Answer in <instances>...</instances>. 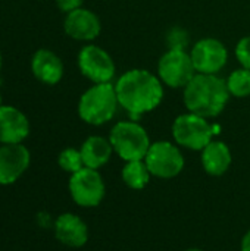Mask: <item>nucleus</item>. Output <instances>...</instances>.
<instances>
[{
  "label": "nucleus",
  "instance_id": "3",
  "mask_svg": "<svg viewBox=\"0 0 250 251\" xmlns=\"http://www.w3.org/2000/svg\"><path fill=\"white\" fill-rule=\"evenodd\" d=\"M119 107L115 84H93L78 101V115L88 125H103L109 122Z\"/></svg>",
  "mask_w": 250,
  "mask_h": 251
},
{
  "label": "nucleus",
  "instance_id": "21",
  "mask_svg": "<svg viewBox=\"0 0 250 251\" xmlns=\"http://www.w3.org/2000/svg\"><path fill=\"white\" fill-rule=\"evenodd\" d=\"M236 57L240 62L242 68L250 71V35H246L239 40L236 46Z\"/></svg>",
  "mask_w": 250,
  "mask_h": 251
},
{
  "label": "nucleus",
  "instance_id": "8",
  "mask_svg": "<svg viewBox=\"0 0 250 251\" xmlns=\"http://www.w3.org/2000/svg\"><path fill=\"white\" fill-rule=\"evenodd\" d=\"M78 68L93 84L112 82L116 68L111 54L99 46H84L78 53Z\"/></svg>",
  "mask_w": 250,
  "mask_h": 251
},
{
  "label": "nucleus",
  "instance_id": "26",
  "mask_svg": "<svg viewBox=\"0 0 250 251\" xmlns=\"http://www.w3.org/2000/svg\"><path fill=\"white\" fill-rule=\"evenodd\" d=\"M0 68H1V53H0Z\"/></svg>",
  "mask_w": 250,
  "mask_h": 251
},
{
  "label": "nucleus",
  "instance_id": "22",
  "mask_svg": "<svg viewBox=\"0 0 250 251\" xmlns=\"http://www.w3.org/2000/svg\"><path fill=\"white\" fill-rule=\"evenodd\" d=\"M167 41L169 44V49H184L189 43L187 32L183 28H172L167 37Z\"/></svg>",
  "mask_w": 250,
  "mask_h": 251
},
{
  "label": "nucleus",
  "instance_id": "6",
  "mask_svg": "<svg viewBox=\"0 0 250 251\" xmlns=\"http://www.w3.org/2000/svg\"><path fill=\"white\" fill-rule=\"evenodd\" d=\"M196 74L192 56L184 49H168L158 62V78L169 88L184 90Z\"/></svg>",
  "mask_w": 250,
  "mask_h": 251
},
{
  "label": "nucleus",
  "instance_id": "4",
  "mask_svg": "<svg viewBox=\"0 0 250 251\" xmlns=\"http://www.w3.org/2000/svg\"><path fill=\"white\" fill-rule=\"evenodd\" d=\"M109 141L113 151L125 162L144 160L152 144L146 129L136 121L118 122L111 129Z\"/></svg>",
  "mask_w": 250,
  "mask_h": 251
},
{
  "label": "nucleus",
  "instance_id": "27",
  "mask_svg": "<svg viewBox=\"0 0 250 251\" xmlns=\"http://www.w3.org/2000/svg\"><path fill=\"white\" fill-rule=\"evenodd\" d=\"M1 106H3V104H1V97H0V107H1Z\"/></svg>",
  "mask_w": 250,
  "mask_h": 251
},
{
  "label": "nucleus",
  "instance_id": "10",
  "mask_svg": "<svg viewBox=\"0 0 250 251\" xmlns=\"http://www.w3.org/2000/svg\"><path fill=\"white\" fill-rule=\"evenodd\" d=\"M197 74L218 75L228 62V50L218 38L206 37L199 40L190 50Z\"/></svg>",
  "mask_w": 250,
  "mask_h": 251
},
{
  "label": "nucleus",
  "instance_id": "14",
  "mask_svg": "<svg viewBox=\"0 0 250 251\" xmlns=\"http://www.w3.org/2000/svg\"><path fill=\"white\" fill-rule=\"evenodd\" d=\"M31 71L40 82L55 85L63 76V63L56 53L41 49L37 50L32 56Z\"/></svg>",
  "mask_w": 250,
  "mask_h": 251
},
{
  "label": "nucleus",
  "instance_id": "2",
  "mask_svg": "<svg viewBox=\"0 0 250 251\" xmlns=\"http://www.w3.org/2000/svg\"><path fill=\"white\" fill-rule=\"evenodd\" d=\"M187 112L206 119L218 116L230 100L225 79L218 75L196 74L186 85L183 94Z\"/></svg>",
  "mask_w": 250,
  "mask_h": 251
},
{
  "label": "nucleus",
  "instance_id": "19",
  "mask_svg": "<svg viewBox=\"0 0 250 251\" xmlns=\"http://www.w3.org/2000/svg\"><path fill=\"white\" fill-rule=\"evenodd\" d=\"M230 96L237 99H245L250 96V71L246 68H239L233 71L225 79Z\"/></svg>",
  "mask_w": 250,
  "mask_h": 251
},
{
  "label": "nucleus",
  "instance_id": "25",
  "mask_svg": "<svg viewBox=\"0 0 250 251\" xmlns=\"http://www.w3.org/2000/svg\"><path fill=\"white\" fill-rule=\"evenodd\" d=\"M187 251H202V250H197V249H190V250Z\"/></svg>",
  "mask_w": 250,
  "mask_h": 251
},
{
  "label": "nucleus",
  "instance_id": "16",
  "mask_svg": "<svg viewBox=\"0 0 250 251\" xmlns=\"http://www.w3.org/2000/svg\"><path fill=\"white\" fill-rule=\"evenodd\" d=\"M231 151L228 146L222 141L212 140L202 150V165L203 169L212 176L224 175L231 165Z\"/></svg>",
  "mask_w": 250,
  "mask_h": 251
},
{
  "label": "nucleus",
  "instance_id": "13",
  "mask_svg": "<svg viewBox=\"0 0 250 251\" xmlns=\"http://www.w3.org/2000/svg\"><path fill=\"white\" fill-rule=\"evenodd\" d=\"M29 134L27 116L13 106L0 107V143L21 144Z\"/></svg>",
  "mask_w": 250,
  "mask_h": 251
},
{
  "label": "nucleus",
  "instance_id": "5",
  "mask_svg": "<svg viewBox=\"0 0 250 251\" xmlns=\"http://www.w3.org/2000/svg\"><path fill=\"white\" fill-rule=\"evenodd\" d=\"M172 137L181 147L202 151L214 137V126L206 118L194 113H183L172 124Z\"/></svg>",
  "mask_w": 250,
  "mask_h": 251
},
{
  "label": "nucleus",
  "instance_id": "17",
  "mask_svg": "<svg viewBox=\"0 0 250 251\" xmlns=\"http://www.w3.org/2000/svg\"><path fill=\"white\" fill-rule=\"evenodd\" d=\"M80 151H81L83 162H84L85 168L99 169L109 162V159L113 153V147H112L109 138L91 135L83 143Z\"/></svg>",
  "mask_w": 250,
  "mask_h": 251
},
{
  "label": "nucleus",
  "instance_id": "23",
  "mask_svg": "<svg viewBox=\"0 0 250 251\" xmlns=\"http://www.w3.org/2000/svg\"><path fill=\"white\" fill-rule=\"evenodd\" d=\"M83 3H84V0H56L57 7L65 13L80 9L83 6Z\"/></svg>",
  "mask_w": 250,
  "mask_h": 251
},
{
  "label": "nucleus",
  "instance_id": "9",
  "mask_svg": "<svg viewBox=\"0 0 250 251\" xmlns=\"http://www.w3.org/2000/svg\"><path fill=\"white\" fill-rule=\"evenodd\" d=\"M69 193L72 200L83 207H96L105 197V182L97 169L83 168L71 175Z\"/></svg>",
  "mask_w": 250,
  "mask_h": 251
},
{
  "label": "nucleus",
  "instance_id": "7",
  "mask_svg": "<svg viewBox=\"0 0 250 251\" xmlns=\"http://www.w3.org/2000/svg\"><path fill=\"white\" fill-rule=\"evenodd\" d=\"M144 162L153 176L164 179L177 176L184 168V157L180 149L169 141L152 143Z\"/></svg>",
  "mask_w": 250,
  "mask_h": 251
},
{
  "label": "nucleus",
  "instance_id": "20",
  "mask_svg": "<svg viewBox=\"0 0 250 251\" xmlns=\"http://www.w3.org/2000/svg\"><path fill=\"white\" fill-rule=\"evenodd\" d=\"M57 163H59V166L65 172H69L71 175L84 168V162H83L81 151L77 150V149H72V147L65 149V150L60 151V154L57 157Z\"/></svg>",
  "mask_w": 250,
  "mask_h": 251
},
{
  "label": "nucleus",
  "instance_id": "11",
  "mask_svg": "<svg viewBox=\"0 0 250 251\" xmlns=\"http://www.w3.org/2000/svg\"><path fill=\"white\" fill-rule=\"evenodd\" d=\"M31 154L22 144H3L0 147V185H10L28 169Z\"/></svg>",
  "mask_w": 250,
  "mask_h": 251
},
{
  "label": "nucleus",
  "instance_id": "1",
  "mask_svg": "<svg viewBox=\"0 0 250 251\" xmlns=\"http://www.w3.org/2000/svg\"><path fill=\"white\" fill-rule=\"evenodd\" d=\"M119 106L133 121L155 110L164 100V84L147 69H131L115 81Z\"/></svg>",
  "mask_w": 250,
  "mask_h": 251
},
{
  "label": "nucleus",
  "instance_id": "12",
  "mask_svg": "<svg viewBox=\"0 0 250 251\" xmlns=\"http://www.w3.org/2000/svg\"><path fill=\"white\" fill-rule=\"evenodd\" d=\"M65 32L78 41H91L99 37L102 31V24L99 16L84 7L66 13L63 21Z\"/></svg>",
  "mask_w": 250,
  "mask_h": 251
},
{
  "label": "nucleus",
  "instance_id": "15",
  "mask_svg": "<svg viewBox=\"0 0 250 251\" xmlns=\"http://www.w3.org/2000/svg\"><path fill=\"white\" fill-rule=\"evenodd\" d=\"M56 238L68 247H83L88 240L87 225L74 213H63L55 222Z\"/></svg>",
  "mask_w": 250,
  "mask_h": 251
},
{
  "label": "nucleus",
  "instance_id": "18",
  "mask_svg": "<svg viewBox=\"0 0 250 251\" xmlns=\"http://www.w3.org/2000/svg\"><path fill=\"white\" fill-rule=\"evenodd\" d=\"M150 171L144 160H133L125 162L122 169V179L127 187L133 190H143L150 181Z\"/></svg>",
  "mask_w": 250,
  "mask_h": 251
},
{
  "label": "nucleus",
  "instance_id": "24",
  "mask_svg": "<svg viewBox=\"0 0 250 251\" xmlns=\"http://www.w3.org/2000/svg\"><path fill=\"white\" fill-rule=\"evenodd\" d=\"M242 251H250V231L243 237V241H242Z\"/></svg>",
  "mask_w": 250,
  "mask_h": 251
}]
</instances>
